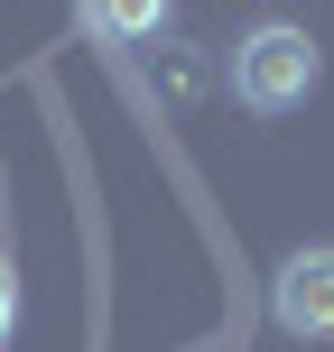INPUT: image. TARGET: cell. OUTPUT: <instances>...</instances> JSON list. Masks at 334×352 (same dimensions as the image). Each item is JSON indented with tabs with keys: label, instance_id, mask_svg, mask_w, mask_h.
Wrapping results in <instances>:
<instances>
[{
	"label": "cell",
	"instance_id": "cell-3",
	"mask_svg": "<svg viewBox=\"0 0 334 352\" xmlns=\"http://www.w3.org/2000/svg\"><path fill=\"white\" fill-rule=\"evenodd\" d=\"M84 28H103V37H158V28H167V10H158V0H93Z\"/></svg>",
	"mask_w": 334,
	"mask_h": 352
},
{
	"label": "cell",
	"instance_id": "cell-4",
	"mask_svg": "<svg viewBox=\"0 0 334 352\" xmlns=\"http://www.w3.org/2000/svg\"><path fill=\"white\" fill-rule=\"evenodd\" d=\"M10 334H19V269L0 260V343H10Z\"/></svg>",
	"mask_w": 334,
	"mask_h": 352
},
{
	"label": "cell",
	"instance_id": "cell-1",
	"mask_svg": "<svg viewBox=\"0 0 334 352\" xmlns=\"http://www.w3.org/2000/svg\"><path fill=\"white\" fill-rule=\"evenodd\" d=\"M316 84H325V56H316V37L288 28V19H260V28L232 47V102H251V111H298Z\"/></svg>",
	"mask_w": 334,
	"mask_h": 352
},
{
	"label": "cell",
	"instance_id": "cell-2",
	"mask_svg": "<svg viewBox=\"0 0 334 352\" xmlns=\"http://www.w3.org/2000/svg\"><path fill=\"white\" fill-rule=\"evenodd\" d=\"M269 316L298 343H334V250H288L269 278Z\"/></svg>",
	"mask_w": 334,
	"mask_h": 352
}]
</instances>
